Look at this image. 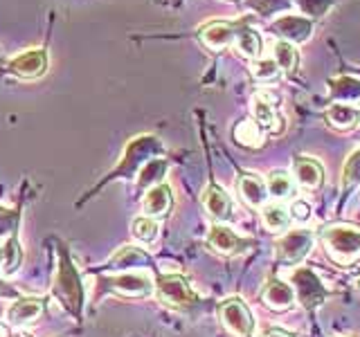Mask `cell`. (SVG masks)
<instances>
[{
  "mask_svg": "<svg viewBox=\"0 0 360 337\" xmlns=\"http://www.w3.org/2000/svg\"><path fill=\"white\" fill-rule=\"evenodd\" d=\"M322 241L335 263L349 265L360 258V230L354 225H331L322 230Z\"/></svg>",
  "mask_w": 360,
  "mask_h": 337,
  "instance_id": "cell-1",
  "label": "cell"
},
{
  "mask_svg": "<svg viewBox=\"0 0 360 337\" xmlns=\"http://www.w3.org/2000/svg\"><path fill=\"white\" fill-rule=\"evenodd\" d=\"M54 297L59 299L61 306L65 310H70L72 315H79V310H82V301H84L82 284H79V277L75 272L70 258H68V254L63 250H61L59 272H56V279H54Z\"/></svg>",
  "mask_w": 360,
  "mask_h": 337,
  "instance_id": "cell-2",
  "label": "cell"
},
{
  "mask_svg": "<svg viewBox=\"0 0 360 337\" xmlns=\"http://www.w3.org/2000/svg\"><path fill=\"white\" fill-rule=\"evenodd\" d=\"M160 151L162 144L158 142V138H151V135H142V138L131 140V144L127 146V153L122 157V164L110 173V178H131L138 171V166H144Z\"/></svg>",
  "mask_w": 360,
  "mask_h": 337,
  "instance_id": "cell-3",
  "label": "cell"
},
{
  "mask_svg": "<svg viewBox=\"0 0 360 337\" xmlns=\"http://www.w3.org/2000/svg\"><path fill=\"white\" fill-rule=\"evenodd\" d=\"M315 234L311 230H292L275 243V258L281 265H297L313 250Z\"/></svg>",
  "mask_w": 360,
  "mask_h": 337,
  "instance_id": "cell-4",
  "label": "cell"
},
{
  "mask_svg": "<svg viewBox=\"0 0 360 337\" xmlns=\"http://www.w3.org/2000/svg\"><path fill=\"white\" fill-rule=\"evenodd\" d=\"M153 281L149 272H124L115 277H106L99 281V292H117L124 297H146L151 295Z\"/></svg>",
  "mask_w": 360,
  "mask_h": 337,
  "instance_id": "cell-5",
  "label": "cell"
},
{
  "mask_svg": "<svg viewBox=\"0 0 360 337\" xmlns=\"http://www.w3.org/2000/svg\"><path fill=\"white\" fill-rule=\"evenodd\" d=\"M290 286L295 292V301H300L304 308H315L326 297V288L320 277L309 267H297L290 275Z\"/></svg>",
  "mask_w": 360,
  "mask_h": 337,
  "instance_id": "cell-6",
  "label": "cell"
},
{
  "mask_svg": "<svg viewBox=\"0 0 360 337\" xmlns=\"http://www.w3.org/2000/svg\"><path fill=\"white\" fill-rule=\"evenodd\" d=\"M155 292L158 299L167 306H172L176 310H185L194 303V292H191L189 284L180 275H162L155 281Z\"/></svg>",
  "mask_w": 360,
  "mask_h": 337,
  "instance_id": "cell-7",
  "label": "cell"
},
{
  "mask_svg": "<svg viewBox=\"0 0 360 337\" xmlns=\"http://www.w3.org/2000/svg\"><path fill=\"white\" fill-rule=\"evenodd\" d=\"M221 322L234 337H252L255 333L252 312L239 297H230L221 303Z\"/></svg>",
  "mask_w": 360,
  "mask_h": 337,
  "instance_id": "cell-8",
  "label": "cell"
},
{
  "mask_svg": "<svg viewBox=\"0 0 360 337\" xmlns=\"http://www.w3.org/2000/svg\"><path fill=\"white\" fill-rule=\"evenodd\" d=\"M48 65H50V56L43 48H32L16 54L14 59L7 63V72L16 79H39L48 72Z\"/></svg>",
  "mask_w": 360,
  "mask_h": 337,
  "instance_id": "cell-9",
  "label": "cell"
},
{
  "mask_svg": "<svg viewBox=\"0 0 360 337\" xmlns=\"http://www.w3.org/2000/svg\"><path fill=\"white\" fill-rule=\"evenodd\" d=\"M270 32H273L279 41H286L290 45H302L311 41L313 37V20L297 16V14H284L270 22Z\"/></svg>",
  "mask_w": 360,
  "mask_h": 337,
  "instance_id": "cell-10",
  "label": "cell"
},
{
  "mask_svg": "<svg viewBox=\"0 0 360 337\" xmlns=\"http://www.w3.org/2000/svg\"><path fill=\"white\" fill-rule=\"evenodd\" d=\"M236 29H239V20H236V22H230V20H212V22H205V25L198 29V41L205 45L207 50L221 52V50L234 48Z\"/></svg>",
  "mask_w": 360,
  "mask_h": 337,
  "instance_id": "cell-11",
  "label": "cell"
},
{
  "mask_svg": "<svg viewBox=\"0 0 360 337\" xmlns=\"http://www.w3.org/2000/svg\"><path fill=\"white\" fill-rule=\"evenodd\" d=\"M207 243L219 254H228V256L241 254V252H245L248 247L252 245V241L241 239L239 234H234L230 227H225V225H212L210 234H207Z\"/></svg>",
  "mask_w": 360,
  "mask_h": 337,
  "instance_id": "cell-12",
  "label": "cell"
},
{
  "mask_svg": "<svg viewBox=\"0 0 360 337\" xmlns=\"http://www.w3.org/2000/svg\"><path fill=\"white\" fill-rule=\"evenodd\" d=\"M252 121L262 131H268V133L284 131V119L279 117L273 99H270L268 95H257L252 99Z\"/></svg>",
  "mask_w": 360,
  "mask_h": 337,
  "instance_id": "cell-13",
  "label": "cell"
},
{
  "mask_svg": "<svg viewBox=\"0 0 360 337\" xmlns=\"http://www.w3.org/2000/svg\"><path fill=\"white\" fill-rule=\"evenodd\" d=\"M202 207L214 220H228L232 216V198L217 185H207L202 189Z\"/></svg>",
  "mask_w": 360,
  "mask_h": 337,
  "instance_id": "cell-14",
  "label": "cell"
},
{
  "mask_svg": "<svg viewBox=\"0 0 360 337\" xmlns=\"http://www.w3.org/2000/svg\"><path fill=\"white\" fill-rule=\"evenodd\" d=\"M292 178L304 189H318L324 180V168L313 157L295 155V160H292Z\"/></svg>",
  "mask_w": 360,
  "mask_h": 337,
  "instance_id": "cell-15",
  "label": "cell"
},
{
  "mask_svg": "<svg viewBox=\"0 0 360 337\" xmlns=\"http://www.w3.org/2000/svg\"><path fill=\"white\" fill-rule=\"evenodd\" d=\"M262 299L268 308L273 310H288L295 306V292H292V286L286 284L281 279H270L264 292H262Z\"/></svg>",
  "mask_w": 360,
  "mask_h": 337,
  "instance_id": "cell-16",
  "label": "cell"
},
{
  "mask_svg": "<svg viewBox=\"0 0 360 337\" xmlns=\"http://www.w3.org/2000/svg\"><path fill=\"white\" fill-rule=\"evenodd\" d=\"M43 312V301L39 297H18L7 310V317L11 326H25Z\"/></svg>",
  "mask_w": 360,
  "mask_h": 337,
  "instance_id": "cell-17",
  "label": "cell"
},
{
  "mask_svg": "<svg viewBox=\"0 0 360 337\" xmlns=\"http://www.w3.org/2000/svg\"><path fill=\"white\" fill-rule=\"evenodd\" d=\"M172 189L169 185H155L151 189H146V194L142 198V209L149 218H155V216H165L172 207Z\"/></svg>",
  "mask_w": 360,
  "mask_h": 337,
  "instance_id": "cell-18",
  "label": "cell"
},
{
  "mask_svg": "<svg viewBox=\"0 0 360 337\" xmlns=\"http://www.w3.org/2000/svg\"><path fill=\"white\" fill-rule=\"evenodd\" d=\"M239 194L245 205L250 207H264L268 200L266 180L259 178L257 173H243L239 178Z\"/></svg>",
  "mask_w": 360,
  "mask_h": 337,
  "instance_id": "cell-19",
  "label": "cell"
},
{
  "mask_svg": "<svg viewBox=\"0 0 360 337\" xmlns=\"http://www.w3.org/2000/svg\"><path fill=\"white\" fill-rule=\"evenodd\" d=\"M329 97L335 104H360V81L349 74L333 77L329 81Z\"/></svg>",
  "mask_w": 360,
  "mask_h": 337,
  "instance_id": "cell-20",
  "label": "cell"
},
{
  "mask_svg": "<svg viewBox=\"0 0 360 337\" xmlns=\"http://www.w3.org/2000/svg\"><path fill=\"white\" fill-rule=\"evenodd\" d=\"M234 48L239 50V54L245 56V59L257 61L259 56H262V37H259V32L252 29L245 20H239V29H236Z\"/></svg>",
  "mask_w": 360,
  "mask_h": 337,
  "instance_id": "cell-21",
  "label": "cell"
},
{
  "mask_svg": "<svg viewBox=\"0 0 360 337\" xmlns=\"http://www.w3.org/2000/svg\"><path fill=\"white\" fill-rule=\"evenodd\" d=\"M326 119L338 131L356 128L360 124V108L358 104H331L326 108Z\"/></svg>",
  "mask_w": 360,
  "mask_h": 337,
  "instance_id": "cell-22",
  "label": "cell"
},
{
  "mask_svg": "<svg viewBox=\"0 0 360 337\" xmlns=\"http://www.w3.org/2000/svg\"><path fill=\"white\" fill-rule=\"evenodd\" d=\"M146 263H149V256H146L142 250H138V247H133V245H124L112 254V258L108 261V267L129 270V267H140Z\"/></svg>",
  "mask_w": 360,
  "mask_h": 337,
  "instance_id": "cell-23",
  "label": "cell"
},
{
  "mask_svg": "<svg viewBox=\"0 0 360 337\" xmlns=\"http://www.w3.org/2000/svg\"><path fill=\"white\" fill-rule=\"evenodd\" d=\"M167 166L169 162L165 157H153V160L146 162L142 168H140V176H138V189H151L155 185H160V180L165 178L167 173Z\"/></svg>",
  "mask_w": 360,
  "mask_h": 337,
  "instance_id": "cell-24",
  "label": "cell"
},
{
  "mask_svg": "<svg viewBox=\"0 0 360 337\" xmlns=\"http://www.w3.org/2000/svg\"><path fill=\"white\" fill-rule=\"evenodd\" d=\"M262 220L270 232H281L288 227L290 223V211L288 207H284L281 202H266L262 207Z\"/></svg>",
  "mask_w": 360,
  "mask_h": 337,
  "instance_id": "cell-25",
  "label": "cell"
},
{
  "mask_svg": "<svg viewBox=\"0 0 360 337\" xmlns=\"http://www.w3.org/2000/svg\"><path fill=\"white\" fill-rule=\"evenodd\" d=\"M234 140L245 149H259L264 146V131L252 119H243L234 126Z\"/></svg>",
  "mask_w": 360,
  "mask_h": 337,
  "instance_id": "cell-26",
  "label": "cell"
},
{
  "mask_svg": "<svg viewBox=\"0 0 360 337\" xmlns=\"http://www.w3.org/2000/svg\"><path fill=\"white\" fill-rule=\"evenodd\" d=\"M266 189H268V196H273L277 200H286L295 194V180L286 171H273L266 180Z\"/></svg>",
  "mask_w": 360,
  "mask_h": 337,
  "instance_id": "cell-27",
  "label": "cell"
},
{
  "mask_svg": "<svg viewBox=\"0 0 360 337\" xmlns=\"http://www.w3.org/2000/svg\"><path fill=\"white\" fill-rule=\"evenodd\" d=\"M245 7L255 11L262 18H273V16H284L290 11L292 3L290 0H243Z\"/></svg>",
  "mask_w": 360,
  "mask_h": 337,
  "instance_id": "cell-28",
  "label": "cell"
},
{
  "mask_svg": "<svg viewBox=\"0 0 360 337\" xmlns=\"http://www.w3.org/2000/svg\"><path fill=\"white\" fill-rule=\"evenodd\" d=\"M273 61L279 65L281 72L292 74L297 70V63H300V54L295 50V45H290L286 41H277L273 45Z\"/></svg>",
  "mask_w": 360,
  "mask_h": 337,
  "instance_id": "cell-29",
  "label": "cell"
},
{
  "mask_svg": "<svg viewBox=\"0 0 360 337\" xmlns=\"http://www.w3.org/2000/svg\"><path fill=\"white\" fill-rule=\"evenodd\" d=\"M290 3H292V7L300 9V14L304 18L313 20V18H322L329 14L338 0H290Z\"/></svg>",
  "mask_w": 360,
  "mask_h": 337,
  "instance_id": "cell-30",
  "label": "cell"
},
{
  "mask_svg": "<svg viewBox=\"0 0 360 337\" xmlns=\"http://www.w3.org/2000/svg\"><path fill=\"white\" fill-rule=\"evenodd\" d=\"M20 258H22L20 245L16 241V236L11 234L3 245V265H0V270H3L5 275H14L20 265Z\"/></svg>",
  "mask_w": 360,
  "mask_h": 337,
  "instance_id": "cell-31",
  "label": "cell"
},
{
  "mask_svg": "<svg viewBox=\"0 0 360 337\" xmlns=\"http://www.w3.org/2000/svg\"><path fill=\"white\" fill-rule=\"evenodd\" d=\"M131 232L142 243H153L158 236V223L149 216H140L131 223Z\"/></svg>",
  "mask_w": 360,
  "mask_h": 337,
  "instance_id": "cell-32",
  "label": "cell"
},
{
  "mask_svg": "<svg viewBox=\"0 0 360 337\" xmlns=\"http://www.w3.org/2000/svg\"><path fill=\"white\" fill-rule=\"evenodd\" d=\"M250 72H252V77L257 79V81H264V84L275 81V79L281 74L279 65H277L273 59H262V56H259V59L252 63Z\"/></svg>",
  "mask_w": 360,
  "mask_h": 337,
  "instance_id": "cell-33",
  "label": "cell"
},
{
  "mask_svg": "<svg viewBox=\"0 0 360 337\" xmlns=\"http://www.w3.org/2000/svg\"><path fill=\"white\" fill-rule=\"evenodd\" d=\"M358 183H360V149H356L352 155H349L342 166V187L352 189Z\"/></svg>",
  "mask_w": 360,
  "mask_h": 337,
  "instance_id": "cell-34",
  "label": "cell"
},
{
  "mask_svg": "<svg viewBox=\"0 0 360 337\" xmlns=\"http://www.w3.org/2000/svg\"><path fill=\"white\" fill-rule=\"evenodd\" d=\"M288 211H290V218H295V220H309L311 218V207L302 200L292 202V207Z\"/></svg>",
  "mask_w": 360,
  "mask_h": 337,
  "instance_id": "cell-35",
  "label": "cell"
},
{
  "mask_svg": "<svg viewBox=\"0 0 360 337\" xmlns=\"http://www.w3.org/2000/svg\"><path fill=\"white\" fill-rule=\"evenodd\" d=\"M11 223H16V213L0 209V234H7L11 230Z\"/></svg>",
  "mask_w": 360,
  "mask_h": 337,
  "instance_id": "cell-36",
  "label": "cell"
},
{
  "mask_svg": "<svg viewBox=\"0 0 360 337\" xmlns=\"http://www.w3.org/2000/svg\"><path fill=\"white\" fill-rule=\"evenodd\" d=\"M0 337H18V335H14L9 331V326H5V324H0Z\"/></svg>",
  "mask_w": 360,
  "mask_h": 337,
  "instance_id": "cell-37",
  "label": "cell"
},
{
  "mask_svg": "<svg viewBox=\"0 0 360 337\" xmlns=\"http://www.w3.org/2000/svg\"><path fill=\"white\" fill-rule=\"evenodd\" d=\"M0 295H16V292H14V290H11L9 286H5V284H3V281H0Z\"/></svg>",
  "mask_w": 360,
  "mask_h": 337,
  "instance_id": "cell-38",
  "label": "cell"
},
{
  "mask_svg": "<svg viewBox=\"0 0 360 337\" xmlns=\"http://www.w3.org/2000/svg\"><path fill=\"white\" fill-rule=\"evenodd\" d=\"M266 337H292V335H288V333H281V331H273V333H268Z\"/></svg>",
  "mask_w": 360,
  "mask_h": 337,
  "instance_id": "cell-39",
  "label": "cell"
},
{
  "mask_svg": "<svg viewBox=\"0 0 360 337\" xmlns=\"http://www.w3.org/2000/svg\"><path fill=\"white\" fill-rule=\"evenodd\" d=\"M225 3H232V5H236V3H241V0H225Z\"/></svg>",
  "mask_w": 360,
  "mask_h": 337,
  "instance_id": "cell-40",
  "label": "cell"
},
{
  "mask_svg": "<svg viewBox=\"0 0 360 337\" xmlns=\"http://www.w3.org/2000/svg\"><path fill=\"white\" fill-rule=\"evenodd\" d=\"M0 265H3V247H0Z\"/></svg>",
  "mask_w": 360,
  "mask_h": 337,
  "instance_id": "cell-41",
  "label": "cell"
},
{
  "mask_svg": "<svg viewBox=\"0 0 360 337\" xmlns=\"http://www.w3.org/2000/svg\"><path fill=\"white\" fill-rule=\"evenodd\" d=\"M358 286H360V281H358Z\"/></svg>",
  "mask_w": 360,
  "mask_h": 337,
  "instance_id": "cell-42",
  "label": "cell"
}]
</instances>
